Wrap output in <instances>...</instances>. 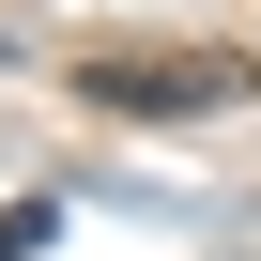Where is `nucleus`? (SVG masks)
Listing matches in <instances>:
<instances>
[{
  "instance_id": "f03ea898",
  "label": "nucleus",
  "mask_w": 261,
  "mask_h": 261,
  "mask_svg": "<svg viewBox=\"0 0 261 261\" xmlns=\"http://www.w3.org/2000/svg\"><path fill=\"white\" fill-rule=\"evenodd\" d=\"M62 246V200H16V215H0V261H46Z\"/></svg>"
},
{
  "instance_id": "7ed1b4c3",
  "label": "nucleus",
  "mask_w": 261,
  "mask_h": 261,
  "mask_svg": "<svg viewBox=\"0 0 261 261\" xmlns=\"http://www.w3.org/2000/svg\"><path fill=\"white\" fill-rule=\"evenodd\" d=\"M0 46H16V31H0Z\"/></svg>"
},
{
  "instance_id": "f257e3e1",
  "label": "nucleus",
  "mask_w": 261,
  "mask_h": 261,
  "mask_svg": "<svg viewBox=\"0 0 261 261\" xmlns=\"http://www.w3.org/2000/svg\"><path fill=\"white\" fill-rule=\"evenodd\" d=\"M230 77L215 62H92V108H123V123H200Z\"/></svg>"
}]
</instances>
